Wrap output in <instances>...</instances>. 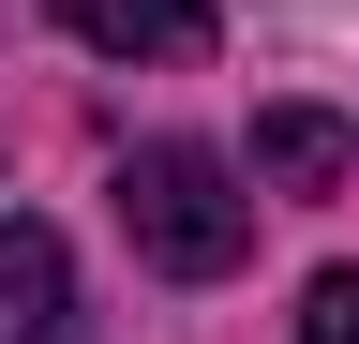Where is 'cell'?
Instances as JSON below:
<instances>
[{
  "label": "cell",
  "mask_w": 359,
  "mask_h": 344,
  "mask_svg": "<svg viewBox=\"0 0 359 344\" xmlns=\"http://www.w3.org/2000/svg\"><path fill=\"white\" fill-rule=\"evenodd\" d=\"M60 30L105 60H210V0H60Z\"/></svg>",
  "instance_id": "cell-4"
},
{
  "label": "cell",
  "mask_w": 359,
  "mask_h": 344,
  "mask_svg": "<svg viewBox=\"0 0 359 344\" xmlns=\"http://www.w3.org/2000/svg\"><path fill=\"white\" fill-rule=\"evenodd\" d=\"M255 180L269 195H344L359 180V120H330V105H255Z\"/></svg>",
  "instance_id": "cell-3"
},
{
  "label": "cell",
  "mask_w": 359,
  "mask_h": 344,
  "mask_svg": "<svg viewBox=\"0 0 359 344\" xmlns=\"http://www.w3.org/2000/svg\"><path fill=\"white\" fill-rule=\"evenodd\" d=\"M299 344H359V270H314V299H299Z\"/></svg>",
  "instance_id": "cell-5"
},
{
  "label": "cell",
  "mask_w": 359,
  "mask_h": 344,
  "mask_svg": "<svg viewBox=\"0 0 359 344\" xmlns=\"http://www.w3.org/2000/svg\"><path fill=\"white\" fill-rule=\"evenodd\" d=\"M0 344H90L75 329V254L30 209H0Z\"/></svg>",
  "instance_id": "cell-2"
},
{
  "label": "cell",
  "mask_w": 359,
  "mask_h": 344,
  "mask_svg": "<svg viewBox=\"0 0 359 344\" xmlns=\"http://www.w3.org/2000/svg\"><path fill=\"white\" fill-rule=\"evenodd\" d=\"M120 240L150 254L165 284H224L255 254V195H240V165L195 150V135H150V150H120Z\"/></svg>",
  "instance_id": "cell-1"
}]
</instances>
